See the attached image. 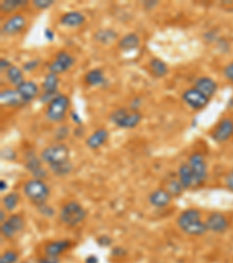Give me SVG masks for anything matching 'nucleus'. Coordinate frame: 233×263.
I'll use <instances>...</instances> for the list:
<instances>
[{
	"mask_svg": "<svg viewBox=\"0 0 233 263\" xmlns=\"http://www.w3.org/2000/svg\"><path fill=\"white\" fill-rule=\"evenodd\" d=\"M36 209H37V211L40 212V214L46 216V218H53L54 214H55V211H54L53 207L47 206L46 203H42V205L36 206Z\"/></svg>",
	"mask_w": 233,
	"mask_h": 263,
	"instance_id": "473e14b6",
	"label": "nucleus"
},
{
	"mask_svg": "<svg viewBox=\"0 0 233 263\" xmlns=\"http://www.w3.org/2000/svg\"><path fill=\"white\" fill-rule=\"evenodd\" d=\"M26 4L27 3L24 2V0H5V2L0 4V8H2L3 13H11L18 7L26 5Z\"/></svg>",
	"mask_w": 233,
	"mask_h": 263,
	"instance_id": "c756f323",
	"label": "nucleus"
},
{
	"mask_svg": "<svg viewBox=\"0 0 233 263\" xmlns=\"http://www.w3.org/2000/svg\"><path fill=\"white\" fill-rule=\"evenodd\" d=\"M156 5H158V2H153V0H148V2L143 3V7L147 8V10H152Z\"/></svg>",
	"mask_w": 233,
	"mask_h": 263,
	"instance_id": "79ce46f5",
	"label": "nucleus"
},
{
	"mask_svg": "<svg viewBox=\"0 0 233 263\" xmlns=\"http://www.w3.org/2000/svg\"><path fill=\"white\" fill-rule=\"evenodd\" d=\"M225 184H226V187L233 192V170L226 175Z\"/></svg>",
	"mask_w": 233,
	"mask_h": 263,
	"instance_id": "ea45409f",
	"label": "nucleus"
},
{
	"mask_svg": "<svg viewBox=\"0 0 233 263\" xmlns=\"http://www.w3.org/2000/svg\"><path fill=\"white\" fill-rule=\"evenodd\" d=\"M20 201V196L16 192H12L6 194L3 198V205L6 211H14Z\"/></svg>",
	"mask_w": 233,
	"mask_h": 263,
	"instance_id": "c85d7f7f",
	"label": "nucleus"
},
{
	"mask_svg": "<svg viewBox=\"0 0 233 263\" xmlns=\"http://www.w3.org/2000/svg\"><path fill=\"white\" fill-rule=\"evenodd\" d=\"M117 36L118 34L114 32L113 29L108 28V29H99V31H97L95 33V35H93V39L103 45H109L116 40Z\"/></svg>",
	"mask_w": 233,
	"mask_h": 263,
	"instance_id": "a878e982",
	"label": "nucleus"
},
{
	"mask_svg": "<svg viewBox=\"0 0 233 263\" xmlns=\"http://www.w3.org/2000/svg\"><path fill=\"white\" fill-rule=\"evenodd\" d=\"M6 78L8 81H10V83L13 84V86H15L16 88H18L21 83L25 82L23 70H21L19 67L13 66V65L6 70Z\"/></svg>",
	"mask_w": 233,
	"mask_h": 263,
	"instance_id": "bb28decb",
	"label": "nucleus"
},
{
	"mask_svg": "<svg viewBox=\"0 0 233 263\" xmlns=\"http://www.w3.org/2000/svg\"><path fill=\"white\" fill-rule=\"evenodd\" d=\"M68 136H69V128L65 125L60 126V128L56 130V133H55V138H56L60 143L65 141Z\"/></svg>",
	"mask_w": 233,
	"mask_h": 263,
	"instance_id": "72a5a7b5",
	"label": "nucleus"
},
{
	"mask_svg": "<svg viewBox=\"0 0 233 263\" xmlns=\"http://www.w3.org/2000/svg\"><path fill=\"white\" fill-rule=\"evenodd\" d=\"M37 263H61L60 257H52V256H47L45 255L44 257H41Z\"/></svg>",
	"mask_w": 233,
	"mask_h": 263,
	"instance_id": "58836bf2",
	"label": "nucleus"
},
{
	"mask_svg": "<svg viewBox=\"0 0 233 263\" xmlns=\"http://www.w3.org/2000/svg\"><path fill=\"white\" fill-rule=\"evenodd\" d=\"M0 103L6 108H19L26 104L16 89H5L0 92Z\"/></svg>",
	"mask_w": 233,
	"mask_h": 263,
	"instance_id": "4468645a",
	"label": "nucleus"
},
{
	"mask_svg": "<svg viewBox=\"0 0 233 263\" xmlns=\"http://www.w3.org/2000/svg\"><path fill=\"white\" fill-rule=\"evenodd\" d=\"M24 193L29 201L33 202L35 206H39L42 203H46L50 194V190L44 180L33 178V179L25 182Z\"/></svg>",
	"mask_w": 233,
	"mask_h": 263,
	"instance_id": "7ed1b4c3",
	"label": "nucleus"
},
{
	"mask_svg": "<svg viewBox=\"0 0 233 263\" xmlns=\"http://www.w3.org/2000/svg\"><path fill=\"white\" fill-rule=\"evenodd\" d=\"M71 241L69 240H56L45 246V255L52 257H60L63 253L70 248Z\"/></svg>",
	"mask_w": 233,
	"mask_h": 263,
	"instance_id": "dca6fc26",
	"label": "nucleus"
},
{
	"mask_svg": "<svg viewBox=\"0 0 233 263\" xmlns=\"http://www.w3.org/2000/svg\"><path fill=\"white\" fill-rule=\"evenodd\" d=\"M74 65H75V58L73 55H70L67 52H60L56 55L54 62L50 63L48 69H49V73L58 75V74L66 73V71L69 70Z\"/></svg>",
	"mask_w": 233,
	"mask_h": 263,
	"instance_id": "1a4fd4ad",
	"label": "nucleus"
},
{
	"mask_svg": "<svg viewBox=\"0 0 233 263\" xmlns=\"http://www.w3.org/2000/svg\"><path fill=\"white\" fill-rule=\"evenodd\" d=\"M86 263H98V258H97L95 255H90L87 257Z\"/></svg>",
	"mask_w": 233,
	"mask_h": 263,
	"instance_id": "a18cd8bd",
	"label": "nucleus"
},
{
	"mask_svg": "<svg viewBox=\"0 0 233 263\" xmlns=\"http://www.w3.org/2000/svg\"><path fill=\"white\" fill-rule=\"evenodd\" d=\"M27 20L23 14H14L3 25L2 32L6 35H16L26 28Z\"/></svg>",
	"mask_w": 233,
	"mask_h": 263,
	"instance_id": "f8f14e48",
	"label": "nucleus"
},
{
	"mask_svg": "<svg viewBox=\"0 0 233 263\" xmlns=\"http://www.w3.org/2000/svg\"><path fill=\"white\" fill-rule=\"evenodd\" d=\"M177 175H179V180L182 184V186L184 187V190L196 187V182H195L193 171L188 165V163L181 165L179 167V172H177Z\"/></svg>",
	"mask_w": 233,
	"mask_h": 263,
	"instance_id": "412c9836",
	"label": "nucleus"
},
{
	"mask_svg": "<svg viewBox=\"0 0 233 263\" xmlns=\"http://www.w3.org/2000/svg\"><path fill=\"white\" fill-rule=\"evenodd\" d=\"M6 220V214H5V211L2 210L0 211V221H2V223L5 221Z\"/></svg>",
	"mask_w": 233,
	"mask_h": 263,
	"instance_id": "de8ad7c7",
	"label": "nucleus"
},
{
	"mask_svg": "<svg viewBox=\"0 0 233 263\" xmlns=\"http://www.w3.org/2000/svg\"><path fill=\"white\" fill-rule=\"evenodd\" d=\"M19 261V253L15 250H6L0 256V263H16Z\"/></svg>",
	"mask_w": 233,
	"mask_h": 263,
	"instance_id": "2f4dec72",
	"label": "nucleus"
},
{
	"mask_svg": "<svg viewBox=\"0 0 233 263\" xmlns=\"http://www.w3.org/2000/svg\"><path fill=\"white\" fill-rule=\"evenodd\" d=\"M25 228V220L20 214H12L2 223V234L7 240H12L23 232Z\"/></svg>",
	"mask_w": 233,
	"mask_h": 263,
	"instance_id": "6e6552de",
	"label": "nucleus"
},
{
	"mask_svg": "<svg viewBox=\"0 0 233 263\" xmlns=\"http://www.w3.org/2000/svg\"><path fill=\"white\" fill-rule=\"evenodd\" d=\"M188 165L193 171L195 182H196V187L202 186L204 184V181L206 180V177H207V165L204 157H203V155L198 154V152L193 154L189 157Z\"/></svg>",
	"mask_w": 233,
	"mask_h": 263,
	"instance_id": "0eeeda50",
	"label": "nucleus"
},
{
	"mask_svg": "<svg viewBox=\"0 0 233 263\" xmlns=\"http://www.w3.org/2000/svg\"><path fill=\"white\" fill-rule=\"evenodd\" d=\"M195 88L198 89L202 94H204L207 99H211L217 91V83L210 78H200L195 83Z\"/></svg>",
	"mask_w": 233,
	"mask_h": 263,
	"instance_id": "4be33fe9",
	"label": "nucleus"
},
{
	"mask_svg": "<svg viewBox=\"0 0 233 263\" xmlns=\"http://www.w3.org/2000/svg\"><path fill=\"white\" fill-rule=\"evenodd\" d=\"M71 118H73V121H74V123H76V124L82 125V120H80L79 116L75 111L71 112Z\"/></svg>",
	"mask_w": 233,
	"mask_h": 263,
	"instance_id": "c03bdc74",
	"label": "nucleus"
},
{
	"mask_svg": "<svg viewBox=\"0 0 233 263\" xmlns=\"http://www.w3.org/2000/svg\"><path fill=\"white\" fill-rule=\"evenodd\" d=\"M177 226L185 234L193 236L204 235L207 232L205 222L202 221L201 211L196 209H189L182 212L177 218Z\"/></svg>",
	"mask_w": 233,
	"mask_h": 263,
	"instance_id": "f257e3e1",
	"label": "nucleus"
},
{
	"mask_svg": "<svg viewBox=\"0 0 233 263\" xmlns=\"http://www.w3.org/2000/svg\"><path fill=\"white\" fill-rule=\"evenodd\" d=\"M172 199L173 197L171 196V193H169L168 191L159 189L150 194L148 200H150L151 205L156 207V209H163V207H166L171 203Z\"/></svg>",
	"mask_w": 233,
	"mask_h": 263,
	"instance_id": "f3484780",
	"label": "nucleus"
},
{
	"mask_svg": "<svg viewBox=\"0 0 233 263\" xmlns=\"http://www.w3.org/2000/svg\"><path fill=\"white\" fill-rule=\"evenodd\" d=\"M39 62H40L39 59H35V60H32V61H29V62H26L24 65V70L31 71L33 69H35V68L37 67V65H39Z\"/></svg>",
	"mask_w": 233,
	"mask_h": 263,
	"instance_id": "4c0bfd02",
	"label": "nucleus"
},
{
	"mask_svg": "<svg viewBox=\"0 0 233 263\" xmlns=\"http://www.w3.org/2000/svg\"><path fill=\"white\" fill-rule=\"evenodd\" d=\"M58 83H60V79H58V76L56 74L49 73L48 75H47L45 81H44V84H42V87H44L45 95L55 99V97L57 96Z\"/></svg>",
	"mask_w": 233,
	"mask_h": 263,
	"instance_id": "5701e85b",
	"label": "nucleus"
},
{
	"mask_svg": "<svg viewBox=\"0 0 233 263\" xmlns=\"http://www.w3.org/2000/svg\"><path fill=\"white\" fill-rule=\"evenodd\" d=\"M205 224L207 231L214 233H224L228 228V220L224 214L215 212V213L207 216Z\"/></svg>",
	"mask_w": 233,
	"mask_h": 263,
	"instance_id": "2eb2a0df",
	"label": "nucleus"
},
{
	"mask_svg": "<svg viewBox=\"0 0 233 263\" xmlns=\"http://www.w3.org/2000/svg\"><path fill=\"white\" fill-rule=\"evenodd\" d=\"M110 120L114 125L119 126L121 129H133L141 122L142 116L138 110L130 111L126 108H119L111 114Z\"/></svg>",
	"mask_w": 233,
	"mask_h": 263,
	"instance_id": "39448f33",
	"label": "nucleus"
},
{
	"mask_svg": "<svg viewBox=\"0 0 233 263\" xmlns=\"http://www.w3.org/2000/svg\"><path fill=\"white\" fill-rule=\"evenodd\" d=\"M150 68H151V71L152 74H153L155 78L161 79L163 78V76H166L168 73V67L166 63H164L162 60H160V59H152L150 61Z\"/></svg>",
	"mask_w": 233,
	"mask_h": 263,
	"instance_id": "cd10ccee",
	"label": "nucleus"
},
{
	"mask_svg": "<svg viewBox=\"0 0 233 263\" xmlns=\"http://www.w3.org/2000/svg\"><path fill=\"white\" fill-rule=\"evenodd\" d=\"M183 190H184V187L182 186V184H181L179 179L169 180L168 184H167V187H166V191H168V192L171 193L172 197L180 196Z\"/></svg>",
	"mask_w": 233,
	"mask_h": 263,
	"instance_id": "7c9ffc66",
	"label": "nucleus"
},
{
	"mask_svg": "<svg viewBox=\"0 0 233 263\" xmlns=\"http://www.w3.org/2000/svg\"><path fill=\"white\" fill-rule=\"evenodd\" d=\"M40 158L49 168H53L70 162V150L65 143H54L42 150Z\"/></svg>",
	"mask_w": 233,
	"mask_h": 263,
	"instance_id": "f03ea898",
	"label": "nucleus"
},
{
	"mask_svg": "<svg viewBox=\"0 0 233 263\" xmlns=\"http://www.w3.org/2000/svg\"><path fill=\"white\" fill-rule=\"evenodd\" d=\"M33 5L39 10H46V8L53 6L54 2L53 0H34Z\"/></svg>",
	"mask_w": 233,
	"mask_h": 263,
	"instance_id": "f704fd0d",
	"label": "nucleus"
},
{
	"mask_svg": "<svg viewBox=\"0 0 233 263\" xmlns=\"http://www.w3.org/2000/svg\"><path fill=\"white\" fill-rule=\"evenodd\" d=\"M182 99H183V101L189 105L190 108L196 109V110L206 107L210 100L207 99L204 94H202V92L196 88H192V89H188V90H185L183 92V95H182Z\"/></svg>",
	"mask_w": 233,
	"mask_h": 263,
	"instance_id": "9d476101",
	"label": "nucleus"
},
{
	"mask_svg": "<svg viewBox=\"0 0 233 263\" xmlns=\"http://www.w3.org/2000/svg\"><path fill=\"white\" fill-rule=\"evenodd\" d=\"M12 65L10 63V61L7 60V59H2V60H0V69H2V71L7 70Z\"/></svg>",
	"mask_w": 233,
	"mask_h": 263,
	"instance_id": "a19ab883",
	"label": "nucleus"
},
{
	"mask_svg": "<svg viewBox=\"0 0 233 263\" xmlns=\"http://www.w3.org/2000/svg\"><path fill=\"white\" fill-rule=\"evenodd\" d=\"M16 90L19 91L20 96L23 97V100L26 102V104L32 102L35 97L39 95L40 89L37 87V84L33 81H25L21 83L20 86L16 88Z\"/></svg>",
	"mask_w": 233,
	"mask_h": 263,
	"instance_id": "a211bd4d",
	"label": "nucleus"
},
{
	"mask_svg": "<svg viewBox=\"0 0 233 263\" xmlns=\"http://www.w3.org/2000/svg\"><path fill=\"white\" fill-rule=\"evenodd\" d=\"M21 263H31V262H28V261H25V262H21Z\"/></svg>",
	"mask_w": 233,
	"mask_h": 263,
	"instance_id": "09e8293b",
	"label": "nucleus"
},
{
	"mask_svg": "<svg viewBox=\"0 0 233 263\" xmlns=\"http://www.w3.org/2000/svg\"><path fill=\"white\" fill-rule=\"evenodd\" d=\"M7 190V182L5 180H2L0 181V191L4 192V191Z\"/></svg>",
	"mask_w": 233,
	"mask_h": 263,
	"instance_id": "49530a36",
	"label": "nucleus"
},
{
	"mask_svg": "<svg viewBox=\"0 0 233 263\" xmlns=\"http://www.w3.org/2000/svg\"><path fill=\"white\" fill-rule=\"evenodd\" d=\"M233 136V121L231 118H224L218 123L213 133V139L217 143H225Z\"/></svg>",
	"mask_w": 233,
	"mask_h": 263,
	"instance_id": "9b49d317",
	"label": "nucleus"
},
{
	"mask_svg": "<svg viewBox=\"0 0 233 263\" xmlns=\"http://www.w3.org/2000/svg\"><path fill=\"white\" fill-rule=\"evenodd\" d=\"M86 82L91 87H98L101 86V84L105 83V75L103 73V70L98 69H92L89 71V73L86 75Z\"/></svg>",
	"mask_w": 233,
	"mask_h": 263,
	"instance_id": "393cba45",
	"label": "nucleus"
},
{
	"mask_svg": "<svg viewBox=\"0 0 233 263\" xmlns=\"http://www.w3.org/2000/svg\"><path fill=\"white\" fill-rule=\"evenodd\" d=\"M97 242H98L100 247H108V246L112 243V239L108 235H101V236L98 237Z\"/></svg>",
	"mask_w": 233,
	"mask_h": 263,
	"instance_id": "e433bc0d",
	"label": "nucleus"
},
{
	"mask_svg": "<svg viewBox=\"0 0 233 263\" xmlns=\"http://www.w3.org/2000/svg\"><path fill=\"white\" fill-rule=\"evenodd\" d=\"M45 36L47 37V40L53 41V40H54V32L52 31V29L46 28V31H45Z\"/></svg>",
	"mask_w": 233,
	"mask_h": 263,
	"instance_id": "37998d69",
	"label": "nucleus"
},
{
	"mask_svg": "<svg viewBox=\"0 0 233 263\" xmlns=\"http://www.w3.org/2000/svg\"><path fill=\"white\" fill-rule=\"evenodd\" d=\"M109 131L107 129H98L92 135L89 136L87 139V146L91 150H98L99 147L104 145L109 139Z\"/></svg>",
	"mask_w": 233,
	"mask_h": 263,
	"instance_id": "6ab92c4d",
	"label": "nucleus"
},
{
	"mask_svg": "<svg viewBox=\"0 0 233 263\" xmlns=\"http://www.w3.org/2000/svg\"><path fill=\"white\" fill-rule=\"evenodd\" d=\"M88 212L77 201H69L62 206L60 220L69 227H76L86 220Z\"/></svg>",
	"mask_w": 233,
	"mask_h": 263,
	"instance_id": "20e7f679",
	"label": "nucleus"
},
{
	"mask_svg": "<svg viewBox=\"0 0 233 263\" xmlns=\"http://www.w3.org/2000/svg\"><path fill=\"white\" fill-rule=\"evenodd\" d=\"M224 76H225L228 81L233 82V62L228 63V65L224 68Z\"/></svg>",
	"mask_w": 233,
	"mask_h": 263,
	"instance_id": "c9c22d12",
	"label": "nucleus"
},
{
	"mask_svg": "<svg viewBox=\"0 0 233 263\" xmlns=\"http://www.w3.org/2000/svg\"><path fill=\"white\" fill-rule=\"evenodd\" d=\"M41 158L36 157L34 152L28 154L26 157V168L33 175V178L35 179L44 180L45 178L48 177V172L47 170L41 165Z\"/></svg>",
	"mask_w": 233,
	"mask_h": 263,
	"instance_id": "ddd939ff",
	"label": "nucleus"
},
{
	"mask_svg": "<svg viewBox=\"0 0 233 263\" xmlns=\"http://www.w3.org/2000/svg\"><path fill=\"white\" fill-rule=\"evenodd\" d=\"M86 23V16H84L80 12H68V13L63 14L60 18V24L62 26L66 27H79Z\"/></svg>",
	"mask_w": 233,
	"mask_h": 263,
	"instance_id": "aec40b11",
	"label": "nucleus"
},
{
	"mask_svg": "<svg viewBox=\"0 0 233 263\" xmlns=\"http://www.w3.org/2000/svg\"><path fill=\"white\" fill-rule=\"evenodd\" d=\"M70 101L68 96L60 94L50 102L46 110V117L47 120L54 123L62 122L66 118L67 111L69 109Z\"/></svg>",
	"mask_w": 233,
	"mask_h": 263,
	"instance_id": "423d86ee",
	"label": "nucleus"
},
{
	"mask_svg": "<svg viewBox=\"0 0 233 263\" xmlns=\"http://www.w3.org/2000/svg\"><path fill=\"white\" fill-rule=\"evenodd\" d=\"M118 46H119L121 50H126V52L134 50L140 46V37L135 33H130L122 37V39H120Z\"/></svg>",
	"mask_w": 233,
	"mask_h": 263,
	"instance_id": "b1692460",
	"label": "nucleus"
}]
</instances>
